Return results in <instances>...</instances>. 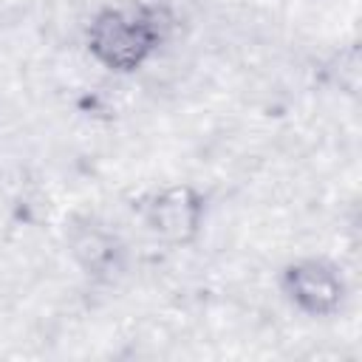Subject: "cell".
<instances>
[{
    "mask_svg": "<svg viewBox=\"0 0 362 362\" xmlns=\"http://www.w3.org/2000/svg\"><path fill=\"white\" fill-rule=\"evenodd\" d=\"M209 218V198L195 181H161L136 204L144 235L164 249H189L201 240Z\"/></svg>",
    "mask_w": 362,
    "mask_h": 362,
    "instance_id": "2",
    "label": "cell"
},
{
    "mask_svg": "<svg viewBox=\"0 0 362 362\" xmlns=\"http://www.w3.org/2000/svg\"><path fill=\"white\" fill-rule=\"evenodd\" d=\"M173 17L153 0H110L82 23V51L90 65L113 79H133L158 65L170 37Z\"/></svg>",
    "mask_w": 362,
    "mask_h": 362,
    "instance_id": "1",
    "label": "cell"
},
{
    "mask_svg": "<svg viewBox=\"0 0 362 362\" xmlns=\"http://www.w3.org/2000/svg\"><path fill=\"white\" fill-rule=\"evenodd\" d=\"M280 300L305 320H331L348 297L342 269L322 255H300L277 272Z\"/></svg>",
    "mask_w": 362,
    "mask_h": 362,
    "instance_id": "3",
    "label": "cell"
}]
</instances>
